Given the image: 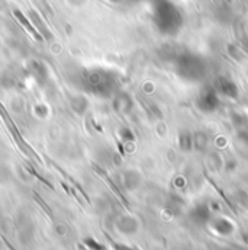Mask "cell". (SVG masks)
<instances>
[{"label": "cell", "instance_id": "1", "mask_svg": "<svg viewBox=\"0 0 248 250\" xmlns=\"http://www.w3.org/2000/svg\"><path fill=\"white\" fill-rule=\"evenodd\" d=\"M80 83L84 90L102 98H109L118 93V76L109 70H84L80 74Z\"/></svg>", "mask_w": 248, "mask_h": 250}, {"label": "cell", "instance_id": "2", "mask_svg": "<svg viewBox=\"0 0 248 250\" xmlns=\"http://www.w3.org/2000/svg\"><path fill=\"white\" fill-rule=\"evenodd\" d=\"M154 22L157 29L164 35H176L183 25L182 12L170 0H155Z\"/></svg>", "mask_w": 248, "mask_h": 250}, {"label": "cell", "instance_id": "3", "mask_svg": "<svg viewBox=\"0 0 248 250\" xmlns=\"http://www.w3.org/2000/svg\"><path fill=\"white\" fill-rule=\"evenodd\" d=\"M174 67L177 74L187 82H199L206 74L205 62L191 53H177L174 56Z\"/></svg>", "mask_w": 248, "mask_h": 250}, {"label": "cell", "instance_id": "4", "mask_svg": "<svg viewBox=\"0 0 248 250\" xmlns=\"http://www.w3.org/2000/svg\"><path fill=\"white\" fill-rule=\"evenodd\" d=\"M0 118L3 120V123H4L6 128H7V131L10 132L12 138L15 140L16 146L20 148V151H22L25 156H29V157H32V159H37V160H39V159H38V156H37V154L32 151V148L28 146V143H26V141H25V138L22 137V134H20L19 128L16 126L15 121L12 120V117L9 115L7 109H6V108L1 105V102H0Z\"/></svg>", "mask_w": 248, "mask_h": 250}, {"label": "cell", "instance_id": "5", "mask_svg": "<svg viewBox=\"0 0 248 250\" xmlns=\"http://www.w3.org/2000/svg\"><path fill=\"white\" fill-rule=\"evenodd\" d=\"M196 105H197V108L202 112L212 114V112H215L219 108L221 96L218 95V92L215 90L213 86H205L200 90V93H199V96L196 99Z\"/></svg>", "mask_w": 248, "mask_h": 250}, {"label": "cell", "instance_id": "6", "mask_svg": "<svg viewBox=\"0 0 248 250\" xmlns=\"http://www.w3.org/2000/svg\"><path fill=\"white\" fill-rule=\"evenodd\" d=\"M215 87V90L218 92L219 96H225L228 99H237L238 98V86L237 83L229 79V77H218L215 80V83L212 84Z\"/></svg>", "mask_w": 248, "mask_h": 250}, {"label": "cell", "instance_id": "7", "mask_svg": "<svg viewBox=\"0 0 248 250\" xmlns=\"http://www.w3.org/2000/svg\"><path fill=\"white\" fill-rule=\"evenodd\" d=\"M190 220L197 224V226H203V224H208L210 221V217H212V212H210V208L208 207V204H197L191 211H190Z\"/></svg>", "mask_w": 248, "mask_h": 250}, {"label": "cell", "instance_id": "8", "mask_svg": "<svg viewBox=\"0 0 248 250\" xmlns=\"http://www.w3.org/2000/svg\"><path fill=\"white\" fill-rule=\"evenodd\" d=\"M209 223H210L212 230L219 236H229V234H232V231L235 229L234 223L229 218H225V217H216V218L210 220Z\"/></svg>", "mask_w": 248, "mask_h": 250}, {"label": "cell", "instance_id": "9", "mask_svg": "<svg viewBox=\"0 0 248 250\" xmlns=\"http://www.w3.org/2000/svg\"><path fill=\"white\" fill-rule=\"evenodd\" d=\"M29 21H31V22H32V25L35 26V29L38 31V34L42 37V40H45V41H51V40L54 38V35H53L51 29L47 26V23L42 21V18H41L37 12H34V10H31V12H29Z\"/></svg>", "mask_w": 248, "mask_h": 250}, {"label": "cell", "instance_id": "10", "mask_svg": "<svg viewBox=\"0 0 248 250\" xmlns=\"http://www.w3.org/2000/svg\"><path fill=\"white\" fill-rule=\"evenodd\" d=\"M28 70H29V74L37 80V83L39 86H44L45 84V82L48 79V70H47V67H45L44 62H32L29 64Z\"/></svg>", "mask_w": 248, "mask_h": 250}, {"label": "cell", "instance_id": "11", "mask_svg": "<svg viewBox=\"0 0 248 250\" xmlns=\"http://www.w3.org/2000/svg\"><path fill=\"white\" fill-rule=\"evenodd\" d=\"M132 106H134V104H132V99H131V96H129L128 93L121 92V93H116V95H115V99H114V109H115L118 114L125 115V114L131 112Z\"/></svg>", "mask_w": 248, "mask_h": 250}, {"label": "cell", "instance_id": "12", "mask_svg": "<svg viewBox=\"0 0 248 250\" xmlns=\"http://www.w3.org/2000/svg\"><path fill=\"white\" fill-rule=\"evenodd\" d=\"M1 86L6 89H15V87H20L22 86V79L19 77V74L13 70H9L3 74L1 80H0Z\"/></svg>", "mask_w": 248, "mask_h": 250}, {"label": "cell", "instance_id": "13", "mask_svg": "<svg viewBox=\"0 0 248 250\" xmlns=\"http://www.w3.org/2000/svg\"><path fill=\"white\" fill-rule=\"evenodd\" d=\"M13 13H15V18L18 19V22H19V23H20V25H22V26H23V28H25V29H26V31H28V32H29V34L37 40V41H42V37L38 34V31L35 29V26L32 25V22H31V21H29V19H28V18L20 12V10H15Z\"/></svg>", "mask_w": 248, "mask_h": 250}, {"label": "cell", "instance_id": "14", "mask_svg": "<svg viewBox=\"0 0 248 250\" xmlns=\"http://www.w3.org/2000/svg\"><path fill=\"white\" fill-rule=\"evenodd\" d=\"M118 229L124 234H132V233H135L138 230V223H136L135 218L125 215V217H121L118 220Z\"/></svg>", "mask_w": 248, "mask_h": 250}, {"label": "cell", "instance_id": "15", "mask_svg": "<svg viewBox=\"0 0 248 250\" xmlns=\"http://www.w3.org/2000/svg\"><path fill=\"white\" fill-rule=\"evenodd\" d=\"M70 106H71V109H73L76 114L83 115V114L86 112L89 104H87V99L83 98V96H73V98L70 99Z\"/></svg>", "mask_w": 248, "mask_h": 250}, {"label": "cell", "instance_id": "16", "mask_svg": "<svg viewBox=\"0 0 248 250\" xmlns=\"http://www.w3.org/2000/svg\"><path fill=\"white\" fill-rule=\"evenodd\" d=\"M139 175L134 170H129V172H125L124 176H122V182H124V187L128 189H134L139 185Z\"/></svg>", "mask_w": 248, "mask_h": 250}, {"label": "cell", "instance_id": "17", "mask_svg": "<svg viewBox=\"0 0 248 250\" xmlns=\"http://www.w3.org/2000/svg\"><path fill=\"white\" fill-rule=\"evenodd\" d=\"M179 147L183 150V151H190L191 147H193V134L189 132V131H183L180 135H179Z\"/></svg>", "mask_w": 248, "mask_h": 250}, {"label": "cell", "instance_id": "18", "mask_svg": "<svg viewBox=\"0 0 248 250\" xmlns=\"http://www.w3.org/2000/svg\"><path fill=\"white\" fill-rule=\"evenodd\" d=\"M208 146V137L206 134L203 132H196L193 135V147L197 150V151H203Z\"/></svg>", "mask_w": 248, "mask_h": 250}, {"label": "cell", "instance_id": "19", "mask_svg": "<svg viewBox=\"0 0 248 250\" xmlns=\"http://www.w3.org/2000/svg\"><path fill=\"white\" fill-rule=\"evenodd\" d=\"M119 137L122 138V141L125 143H128V141H134L135 140V135H134V132L129 129V128H121V131H119Z\"/></svg>", "mask_w": 248, "mask_h": 250}, {"label": "cell", "instance_id": "20", "mask_svg": "<svg viewBox=\"0 0 248 250\" xmlns=\"http://www.w3.org/2000/svg\"><path fill=\"white\" fill-rule=\"evenodd\" d=\"M237 138H238V141H241L243 144L248 146V128H247V126L238 128V132H237Z\"/></svg>", "mask_w": 248, "mask_h": 250}, {"label": "cell", "instance_id": "21", "mask_svg": "<svg viewBox=\"0 0 248 250\" xmlns=\"http://www.w3.org/2000/svg\"><path fill=\"white\" fill-rule=\"evenodd\" d=\"M84 245L92 250H106V248H105L103 245L97 243L95 239H86V240H84Z\"/></svg>", "mask_w": 248, "mask_h": 250}, {"label": "cell", "instance_id": "22", "mask_svg": "<svg viewBox=\"0 0 248 250\" xmlns=\"http://www.w3.org/2000/svg\"><path fill=\"white\" fill-rule=\"evenodd\" d=\"M34 199H35V201H37V202H38V204H39V205L42 207V209H44V211H45V212H47V214H48L50 217H53V211H51V209H50V207H48V205H47V204H45V202H44V201H42V199L39 198V195L34 193Z\"/></svg>", "mask_w": 248, "mask_h": 250}, {"label": "cell", "instance_id": "23", "mask_svg": "<svg viewBox=\"0 0 248 250\" xmlns=\"http://www.w3.org/2000/svg\"><path fill=\"white\" fill-rule=\"evenodd\" d=\"M35 112H37L38 117L44 118V117H47V114H48V108H47L45 105H37V106H35Z\"/></svg>", "mask_w": 248, "mask_h": 250}, {"label": "cell", "instance_id": "24", "mask_svg": "<svg viewBox=\"0 0 248 250\" xmlns=\"http://www.w3.org/2000/svg\"><path fill=\"white\" fill-rule=\"evenodd\" d=\"M243 50L248 53V37H246L244 40H243Z\"/></svg>", "mask_w": 248, "mask_h": 250}, {"label": "cell", "instance_id": "25", "mask_svg": "<svg viewBox=\"0 0 248 250\" xmlns=\"http://www.w3.org/2000/svg\"><path fill=\"white\" fill-rule=\"evenodd\" d=\"M115 249H118V250H136V249H132V248H126V246H121V245H115Z\"/></svg>", "mask_w": 248, "mask_h": 250}, {"label": "cell", "instance_id": "26", "mask_svg": "<svg viewBox=\"0 0 248 250\" xmlns=\"http://www.w3.org/2000/svg\"><path fill=\"white\" fill-rule=\"evenodd\" d=\"M235 166H237V163H228L227 169H228V170H232V169H235Z\"/></svg>", "mask_w": 248, "mask_h": 250}, {"label": "cell", "instance_id": "27", "mask_svg": "<svg viewBox=\"0 0 248 250\" xmlns=\"http://www.w3.org/2000/svg\"><path fill=\"white\" fill-rule=\"evenodd\" d=\"M4 243H6V246L9 248V250H16V249H15V248H12V246H10V243H9L7 240H4Z\"/></svg>", "mask_w": 248, "mask_h": 250}, {"label": "cell", "instance_id": "28", "mask_svg": "<svg viewBox=\"0 0 248 250\" xmlns=\"http://www.w3.org/2000/svg\"><path fill=\"white\" fill-rule=\"evenodd\" d=\"M111 1H119V0H111Z\"/></svg>", "mask_w": 248, "mask_h": 250}]
</instances>
